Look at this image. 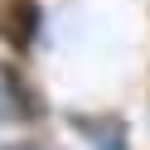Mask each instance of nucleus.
<instances>
[{"label": "nucleus", "instance_id": "obj_1", "mask_svg": "<svg viewBox=\"0 0 150 150\" xmlns=\"http://www.w3.org/2000/svg\"><path fill=\"white\" fill-rule=\"evenodd\" d=\"M29 116H39V102H34L29 82L10 63H0V126H15V121H29Z\"/></svg>", "mask_w": 150, "mask_h": 150}, {"label": "nucleus", "instance_id": "obj_2", "mask_svg": "<svg viewBox=\"0 0 150 150\" xmlns=\"http://www.w3.org/2000/svg\"><path fill=\"white\" fill-rule=\"evenodd\" d=\"M0 150H44V145H34V140H10V145H0Z\"/></svg>", "mask_w": 150, "mask_h": 150}]
</instances>
